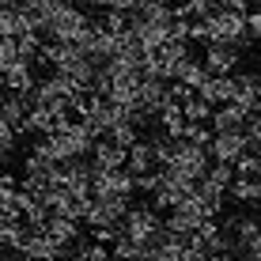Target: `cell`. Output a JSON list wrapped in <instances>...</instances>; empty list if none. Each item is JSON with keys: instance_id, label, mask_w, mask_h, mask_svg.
Wrapping results in <instances>:
<instances>
[{"instance_id": "8d00e7d4", "label": "cell", "mask_w": 261, "mask_h": 261, "mask_svg": "<svg viewBox=\"0 0 261 261\" xmlns=\"http://www.w3.org/2000/svg\"><path fill=\"white\" fill-rule=\"evenodd\" d=\"M23 261H34V257H23Z\"/></svg>"}, {"instance_id": "5bb4252c", "label": "cell", "mask_w": 261, "mask_h": 261, "mask_svg": "<svg viewBox=\"0 0 261 261\" xmlns=\"http://www.w3.org/2000/svg\"><path fill=\"white\" fill-rule=\"evenodd\" d=\"M246 121H250V110L242 102H235V98L223 102L220 110L212 114V129L216 133H223V129H246Z\"/></svg>"}, {"instance_id": "d6a6232c", "label": "cell", "mask_w": 261, "mask_h": 261, "mask_svg": "<svg viewBox=\"0 0 261 261\" xmlns=\"http://www.w3.org/2000/svg\"><path fill=\"white\" fill-rule=\"evenodd\" d=\"M204 261H239V257H235V254H208Z\"/></svg>"}, {"instance_id": "484cf974", "label": "cell", "mask_w": 261, "mask_h": 261, "mask_svg": "<svg viewBox=\"0 0 261 261\" xmlns=\"http://www.w3.org/2000/svg\"><path fill=\"white\" fill-rule=\"evenodd\" d=\"M15 61H23V57H19V46H15V38H0V76H4Z\"/></svg>"}, {"instance_id": "7402d4cb", "label": "cell", "mask_w": 261, "mask_h": 261, "mask_svg": "<svg viewBox=\"0 0 261 261\" xmlns=\"http://www.w3.org/2000/svg\"><path fill=\"white\" fill-rule=\"evenodd\" d=\"M15 46H19V57L34 65V57L42 53V31H27V34H19V38H15Z\"/></svg>"}, {"instance_id": "277c9868", "label": "cell", "mask_w": 261, "mask_h": 261, "mask_svg": "<svg viewBox=\"0 0 261 261\" xmlns=\"http://www.w3.org/2000/svg\"><path fill=\"white\" fill-rule=\"evenodd\" d=\"M133 193H137V178L125 167H110V170L91 174V197H133Z\"/></svg>"}, {"instance_id": "3957f363", "label": "cell", "mask_w": 261, "mask_h": 261, "mask_svg": "<svg viewBox=\"0 0 261 261\" xmlns=\"http://www.w3.org/2000/svg\"><path fill=\"white\" fill-rule=\"evenodd\" d=\"M163 170H174V174H186V178H193V182H201V178L208 174V148L190 144L186 137L174 140V151H170Z\"/></svg>"}, {"instance_id": "8992f818", "label": "cell", "mask_w": 261, "mask_h": 261, "mask_svg": "<svg viewBox=\"0 0 261 261\" xmlns=\"http://www.w3.org/2000/svg\"><path fill=\"white\" fill-rule=\"evenodd\" d=\"M193 190H197L193 178L174 174V170H163V182H159V190L151 193V204H155L159 212H167V208H174V204H182Z\"/></svg>"}, {"instance_id": "5b68a950", "label": "cell", "mask_w": 261, "mask_h": 261, "mask_svg": "<svg viewBox=\"0 0 261 261\" xmlns=\"http://www.w3.org/2000/svg\"><path fill=\"white\" fill-rule=\"evenodd\" d=\"M246 151H250L246 129H223V133H212V140H208V155L216 159V163H231L235 167Z\"/></svg>"}, {"instance_id": "52a82bcc", "label": "cell", "mask_w": 261, "mask_h": 261, "mask_svg": "<svg viewBox=\"0 0 261 261\" xmlns=\"http://www.w3.org/2000/svg\"><path fill=\"white\" fill-rule=\"evenodd\" d=\"M129 31H133V38H137V46H140L144 53L159 49V46L170 38V27H167V23L144 19V15H129Z\"/></svg>"}, {"instance_id": "1f68e13d", "label": "cell", "mask_w": 261, "mask_h": 261, "mask_svg": "<svg viewBox=\"0 0 261 261\" xmlns=\"http://www.w3.org/2000/svg\"><path fill=\"white\" fill-rule=\"evenodd\" d=\"M110 8H114V12H125V15H133V12H137V0H110Z\"/></svg>"}, {"instance_id": "d6986e66", "label": "cell", "mask_w": 261, "mask_h": 261, "mask_svg": "<svg viewBox=\"0 0 261 261\" xmlns=\"http://www.w3.org/2000/svg\"><path fill=\"white\" fill-rule=\"evenodd\" d=\"M223 186H216V182H208V178H201V182H197V197H201L204 204H208V212L212 216H220V208H223Z\"/></svg>"}, {"instance_id": "74e56055", "label": "cell", "mask_w": 261, "mask_h": 261, "mask_svg": "<svg viewBox=\"0 0 261 261\" xmlns=\"http://www.w3.org/2000/svg\"><path fill=\"white\" fill-rule=\"evenodd\" d=\"M68 261H80V257H68Z\"/></svg>"}, {"instance_id": "2e32d148", "label": "cell", "mask_w": 261, "mask_h": 261, "mask_svg": "<svg viewBox=\"0 0 261 261\" xmlns=\"http://www.w3.org/2000/svg\"><path fill=\"white\" fill-rule=\"evenodd\" d=\"M27 110H31V95H23V91H0V118H4V121H12L15 129H19L23 118H27Z\"/></svg>"}, {"instance_id": "d4e9b609", "label": "cell", "mask_w": 261, "mask_h": 261, "mask_svg": "<svg viewBox=\"0 0 261 261\" xmlns=\"http://www.w3.org/2000/svg\"><path fill=\"white\" fill-rule=\"evenodd\" d=\"M15 140H19V129H15L12 121H4V118H0V155H4V159H12Z\"/></svg>"}, {"instance_id": "7c38bea8", "label": "cell", "mask_w": 261, "mask_h": 261, "mask_svg": "<svg viewBox=\"0 0 261 261\" xmlns=\"http://www.w3.org/2000/svg\"><path fill=\"white\" fill-rule=\"evenodd\" d=\"M167 102V80H155V76H144L140 80V110L148 118H155Z\"/></svg>"}, {"instance_id": "4316f807", "label": "cell", "mask_w": 261, "mask_h": 261, "mask_svg": "<svg viewBox=\"0 0 261 261\" xmlns=\"http://www.w3.org/2000/svg\"><path fill=\"white\" fill-rule=\"evenodd\" d=\"M235 174H246V178H261V155L257 151H246V155L235 163Z\"/></svg>"}, {"instance_id": "f1b7e54d", "label": "cell", "mask_w": 261, "mask_h": 261, "mask_svg": "<svg viewBox=\"0 0 261 261\" xmlns=\"http://www.w3.org/2000/svg\"><path fill=\"white\" fill-rule=\"evenodd\" d=\"M204 178L227 190V186H231V178H235V167H231V163H216V167H208V174H204Z\"/></svg>"}, {"instance_id": "4dcf8cb0", "label": "cell", "mask_w": 261, "mask_h": 261, "mask_svg": "<svg viewBox=\"0 0 261 261\" xmlns=\"http://www.w3.org/2000/svg\"><path fill=\"white\" fill-rule=\"evenodd\" d=\"M246 31L250 38H261V12H246Z\"/></svg>"}, {"instance_id": "d590c367", "label": "cell", "mask_w": 261, "mask_h": 261, "mask_svg": "<svg viewBox=\"0 0 261 261\" xmlns=\"http://www.w3.org/2000/svg\"><path fill=\"white\" fill-rule=\"evenodd\" d=\"M257 204H261V178H257Z\"/></svg>"}, {"instance_id": "603a6c76", "label": "cell", "mask_w": 261, "mask_h": 261, "mask_svg": "<svg viewBox=\"0 0 261 261\" xmlns=\"http://www.w3.org/2000/svg\"><path fill=\"white\" fill-rule=\"evenodd\" d=\"M208 12H216V0H186L174 8V15H182V19H201Z\"/></svg>"}, {"instance_id": "44dd1931", "label": "cell", "mask_w": 261, "mask_h": 261, "mask_svg": "<svg viewBox=\"0 0 261 261\" xmlns=\"http://www.w3.org/2000/svg\"><path fill=\"white\" fill-rule=\"evenodd\" d=\"M208 110H212V106L204 102L197 91H190V95L182 98V118L186 121H204V118H208Z\"/></svg>"}, {"instance_id": "30bf717a", "label": "cell", "mask_w": 261, "mask_h": 261, "mask_svg": "<svg viewBox=\"0 0 261 261\" xmlns=\"http://www.w3.org/2000/svg\"><path fill=\"white\" fill-rule=\"evenodd\" d=\"M42 231H49L53 239L61 242V246H76L80 242V220H72V216H61V212H49L46 223H42Z\"/></svg>"}, {"instance_id": "e0dca14e", "label": "cell", "mask_w": 261, "mask_h": 261, "mask_svg": "<svg viewBox=\"0 0 261 261\" xmlns=\"http://www.w3.org/2000/svg\"><path fill=\"white\" fill-rule=\"evenodd\" d=\"M174 80H182L186 87H193V91H197V87L208 80V68H204V61H193L190 53H186L182 65H178V76H174Z\"/></svg>"}, {"instance_id": "8fae6325", "label": "cell", "mask_w": 261, "mask_h": 261, "mask_svg": "<svg viewBox=\"0 0 261 261\" xmlns=\"http://www.w3.org/2000/svg\"><path fill=\"white\" fill-rule=\"evenodd\" d=\"M91 167L95 170H110V167H125V148L121 144H114L110 137H98L95 148H91Z\"/></svg>"}, {"instance_id": "836d02e7", "label": "cell", "mask_w": 261, "mask_h": 261, "mask_svg": "<svg viewBox=\"0 0 261 261\" xmlns=\"http://www.w3.org/2000/svg\"><path fill=\"white\" fill-rule=\"evenodd\" d=\"M87 4H95V8H110V0H87Z\"/></svg>"}, {"instance_id": "9c48e42d", "label": "cell", "mask_w": 261, "mask_h": 261, "mask_svg": "<svg viewBox=\"0 0 261 261\" xmlns=\"http://www.w3.org/2000/svg\"><path fill=\"white\" fill-rule=\"evenodd\" d=\"M197 95H201L208 106L231 102V98H235V72H231V76H208L201 87H197Z\"/></svg>"}, {"instance_id": "ffe728a7", "label": "cell", "mask_w": 261, "mask_h": 261, "mask_svg": "<svg viewBox=\"0 0 261 261\" xmlns=\"http://www.w3.org/2000/svg\"><path fill=\"white\" fill-rule=\"evenodd\" d=\"M72 257H80V261H110V246L106 242H76L72 246Z\"/></svg>"}, {"instance_id": "f546056e", "label": "cell", "mask_w": 261, "mask_h": 261, "mask_svg": "<svg viewBox=\"0 0 261 261\" xmlns=\"http://www.w3.org/2000/svg\"><path fill=\"white\" fill-rule=\"evenodd\" d=\"M246 140H250V151H257V155H261V114H250V121H246Z\"/></svg>"}, {"instance_id": "4fadbf2b", "label": "cell", "mask_w": 261, "mask_h": 261, "mask_svg": "<svg viewBox=\"0 0 261 261\" xmlns=\"http://www.w3.org/2000/svg\"><path fill=\"white\" fill-rule=\"evenodd\" d=\"M125 170H129L133 178L155 170V155H151V144L148 140H133L129 148H125Z\"/></svg>"}, {"instance_id": "ac0fdd59", "label": "cell", "mask_w": 261, "mask_h": 261, "mask_svg": "<svg viewBox=\"0 0 261 261\" xmlns=\"http://www.w3.org/2000/svg\"><path fill=\"white\" fill-rule=\"evenodd\" d=\"M227 193L235 197L239 204H257V178H246V174H235L227 186Z\"/></svg>"}, {"instance_id": "e575fe53", "label": "cell", "mask_w": 261, "mask_h": 261, "mask_svg": "<svg viewBox=\"0 0 261 261\" xmlns=\"http://www.w3.org/2000/svg\"><path fill=\"white\" fill-rule=\"evenodd\" d=\"M254 80H257V87H261V65H257V72H254Z\"/></svg>"}, {"instance_id": "83f0119b", "label": "cell", "mask_w": 261, "mask_h": 261, "mask_svg": "<svg viewBox=\"0 0 261 261\" xmlns=\"http://www.w3.org/2000/svg\"><path fill=\"white\" fill-rule=\"evenodd\" d=\"M190 144H201V148H208V140H212V133L204 129L201 121H186V133H182Z\"/></svg>"}, {"instance_id": "7a4b0ae2", "label": "cell", "mask_w": 261, "mask_h": 261, "mask_svg": "<svg viewBox=\"0 0 261 261\" xmlns=\"http://www.w3.org/2000/svg\"><path fill=\"white\" fill-rule=\"evenodd\" d=\"M118 231H121V235H129L133 242H140V246H151V242L163 235V216H159L155 204H140V208H133V204H129V212L121 216Z\"/></svg>"}, {"instance_id": "6da1fadb", "label": "cell", "mask_w": 261, "mask_h": 261, "mask_svg": "<svg viewBox=\"0 0 261 261\" xmlns=\"http://www.w3.org/2000/svg\"><path fill=\"white\" fill-rule=\"evenodd\" d=\"M208 19V42H223V46H239L246 49L250 31H246V12H235V8H216V12L204 15Z\"/></svg>"}, {"instance_id": "cb8c5ba5", "label": "cell", "mask_w": 261, "mask_h": 261, "mask_svg": "<svg viewBox=\"0 0 261 261\" xmlns=\"http://www.w3.org/2000/svg\"><path fill=\"white\" fill-rule=\"evenodd\" d=\"M114 144H121V148H129L133 140H140V125H133V121H118L110 133H106Z\"/></svg>"}, {"instance_id": "9a60e30c", "label": "cell", "mask_w": 261, "mask_h": 261, "mask_svg": "<svg viewBox=\"0 0 261 261\" xmlns=\"http://www.w3.org/2000/svg\"><path fill=\"white\" fill-rule=\"evenodd\" d=\"M34 84H38V80H34L31 61H15V65L0 76V87H4V91H23V95H31Z\"/></svg>"}, {"instance_id": "ba28073f", "label": "cell", "mask_w": 261, "mask_h": 261, "mask_svg": "<svg viewBox=\"0 0 261 261\" xmlns=\"http://www.w3.org/2000/svg\"><path fill=\"white\" fill-rule=\"evenodd\" d=\"M204 68H208V76H231V72L239 68V46L208 42V49H204Z\"/></svg>"}]
</instances>
